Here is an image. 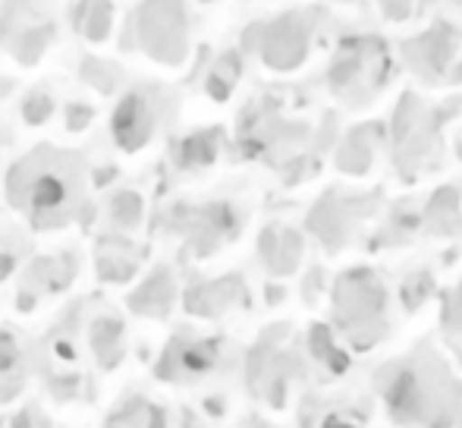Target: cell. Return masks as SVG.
<instances>
[{"label":"cell","mask_w":462,"mask_h":428,"mask_svg":"<svg viewBox=\"0 0 462 428\" xmlns=\"http://www.w3.org/2000/svg\"><path fill=\"white\" fill-rule=\"evenodd\" d=\"M406 63L419 79H450L453 63L459 60V32L453 25H434V29L406 42Z\"/></svg>","instance_id":"5"},{"label":"cell","mask_w":462,"mask_h":428,"mask_svg":"<svg viewBox=\"0 0 462 428\" xmlns=\"http://www.w3.org/2000/svg\"><path fill=\"white\" fill-rule=\"evenodd\" d=\"M340 4H346V6H353V4H362V0H340Z\"/></svg>","instance_id":"17"},{"label":"cell","mask_w":462,"mask_h":428,"mask_svg":"<svg viewBox=\"0 0 462 428\" xmlns=\"http://www.w3.org/2000/svg\"><path fill=\"white\" fill-rule=\"evenodd\" d=\"M377 378H387V385H377L387 400V410L396 425H447L457 404V387L447 368L434 356H412L406 362H390L381 368Z\"/></svg>","instance_id":"1"},{"label":"cell","mask_w":462,"mask_h":428,"mask_svg":"<svg viewBox=\"0 0 462 428\" xmlns=\"http://www.w3.org/2000/svg\"><path fill=\"white\" fill-rule=\"evenodd\" d=\"M309 353L315 356L321 366H328L334 375H343L349 368V356L337 347L334 328H330V324H315V328L309 330Z\"/></svg>","instance_id":"10"},{"label":"cell","mask_w":462,"mask_h":428,"mask_svg":"<svg viewBox=\"0 0 462 428\" xmlns=\"http://www.w3.org/2000/svg\"><path fill=\"white\" fill-rule=\"evenodd\" d=\"M309 51H311V23L305 16H286L268 32L264 60L274 70H280V73H290V70L302 67Z\"/></svg>","instance_id":"7"},{"label":"cell","mask_w":462,"mask_h":428,"mask_svg":"<svg viewBox=\"0 0 462 428\" xmlns=\"http://www.w3.org/2000/svg\"><path fill=\"white\" fill-rule=\"evenodd\" d=\"M393 152L406 171H419L438 152V116L415 95H402L393 114Z\"/></svg>","instance_id":"4"},{"label":"cell","mask_w":462,"mask_h":428,"mask_svg":"<svg viewBox=\"0 0 462 428\" xmlns=\"http://www.w3.org/2000/svg\"><path fill=\"white\" fill-rule=\"evenodd\" d=\"M356 224H359V205L343 199L340 192H328L309 218L311 233L321 239L328 252L346 249V243L356 233Z\"/></svg>","instance_id":"6"},{"label":"cell","mask_w":462,"mask_h":428,"mask_svg":"<svg viewBox=\"0 0 462 428\" xmlns=\"http://www.w3.org/2000/svg\"><path fill=\"white\" fill-rule=\"evenodd\" d=\"M444 337L453 353L462 359V284L444 302Z\"/></svg>","instance_id":"12"},{"label":"cell","mask_w":462,"mask_h":428,"mask_svg":"<svg viewBox=\"0 0 462 428\" xmlns=\"http://www.w3.org/2000/svg\"><path fill=\"white\" fill-rule=\"evenodd\" d=\"M431 293H434V281H431L428 271H415V274H409L406 281H402V290H400L402 306H406L409 312H419V309L431 300Z\"/></svg>","instance_id":"13"},{"label":"cell","mask_w":462,"mask_h":428,"mask_svg":"<svg viewBox=\"0 0 462 428\" xmlns=\"http://www.w3.org/2000/svg\"><path fill=\"white\" fill-rule=\"evenodd\" d=\"M457 152H459V158H462V142H459V148H457Z\"/></svg>","instance_id":"18"},{"label":"cell","mask_w":462,"mask_h":428,"mask_svg":"<svg viewBox=\"0 0 462 428\" xmlns=\"http://www.w3.org/2000/svg\"><path fill=\"white\" fill-rule=\"evenodd\" d=\"M390 51L377 35H353L337 48L328 70L330 92L343 101H368L387 86Z\"/></svg>","instance_id":"3"},{"label":"cell","mask_w":462,"mask_h":428,"mask_svg":"<svg viewBox=\"0 0 462 428\" xmlns=\"http://www.w3.org/2000/svg\"><path fill=\"white\" fill-rule=\"evenodd\" d=\"M377 4H381V16L387 19V23H406L415 13L419 0H377Z\"/></svg>","instance_id":"14"},{"label":"cell","mask_w":462,"mask_h":428,"mask_svg":"<svg viewBox=\"0 0 462 428\" xmlns=\"http://www.w3.org/2000/svg\"><path fill=\"white\" fill-rule=\"evenodd\" d=\"M459 205H462V192L457 186H440V190L428 199V209L421 220H428V224L438 227V230H450L453 220L459 218Z\"/></svg>","instance_id":"11"},{"label":"cell","mask_w":462,"mask_h":428,"mask_svg":"<svg viewBox=\"0 0 462 428\" xmlns=\"http://www.w3.org/2000/svg\"><path fill=\"white\" fill-rule=\"evenodd\" d=\"M383 135H387V126L381 123H362V126L349 129L334 154L337 171L346 177H365L377 158V148L383 145Z\"/></svg>","instance_id":"8"},{"label":"cell","mask_w":462,"mask_h":428,"mask_svg":"<svg viewBox=\"0 0 462 428\" xmlns=\"http://www.w3.org/2000/svg\"><path fill=\"white\" fill-rule=\"evenodd\" d=\"M334 321L356 349L377 347L387 334V287L371 268H349L330 290Z\"/></svg>","instance_id":"2"},{"label":"cell","mask_w":462,"mask_h":428,"mask_svg":"<svg viewBox=\"0 0 462 428\" xmlns=\"http://www.w3.org/2000/svg\"><path fill=\"white\" fill-rule=\"evenodd\" d=\"M264 258L274 268V274H292L302 262V237L296 230H268Z\"/></svg>","instance_id":"9"},{"label":"cell","mask_w":462,"mask_h":428,"mask_svg":"<svg viewBox=\"0 0 462 428\" xmlns=\"http://www.w3.org/2000/svg\"><path fill=\"white\" fill-rule=\"evenodd\" d=\"M321 428H359L356 423H349V419H343V416H328L321 423Z\"/></svg>","instance_id":"15"},{"label":"cell","mask_w":462,"mask_h":428,"mask_svg":"<svg viewBox=\"0 0 462 428\" xmlns=\"http://www.w3.org/2000/svg\"><path fill=\"white\" fill-rule=\"evenodd\" d=\"M450 82H457V86H462V54H459V60L453 63V70H450Z\"/></svg>","instance_id":"16"}]
</instances>
